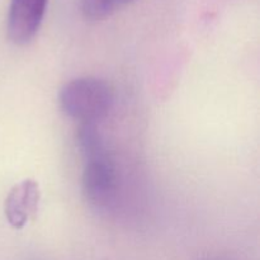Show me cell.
Here are the masks:
<instances>
[{
  "label": "cell",
  "mask_w": 260,
  "mask_h": 260,
  "mask_svg": "<svg viewBox=\"0 0 260 260\" xmlns=\"http://www.w3.org/2000/svg\"><path fill=\"white\" fill-rule=\"evenodd\" d=\"M113 103L112 86L94 76L73 79L60 91L61 109L79 124H98L108 116Z\"/></svg>",
  "instance_id": "6da1fadb"
},
{
  "label": "cell",
  "mask_w": 260,
  "mask_h": 260,
  "mask_svg": "<svg viewBox=\"0 0 260 260\" xmlns=\"http://www.w3.org/2000/svg\"><path fill=\"white\" fill-rule=\"evenodd\" d=\"M81 189L86 202L99 211L114 207L118 197V172L108 147L83 157Z\"/></svg>",
  "instance_id": "7a4b0ae2"
},
{
  "label": "cell",
  "mask_w": 260,
  "mask_h": 260,
  "mask_svg": "<svg viewBox=\"0 0 260 260\" xmlns=\"http://www.w3.org/2000/svg\"><path fill=\"white\" fill-rule=\"evenodd\" d=\"M48 0H12L8 12L7 29L15 45L30 42L45 17Z\"/></svg>",
  "instance_id": "3957f363"
},
{
  "label": "cell",
  "mask_w": 260,
  "mask_h": 260,
  "mask_svg": "<svg viewBox=\"0 0 260 260\" xmlns=\"http://www.w3.org/2000/svg\"><path fill=\"white\" fill-rule=\"evenodd\" d=\"M40 203L37 182L25 179L12 188L5 198L4 212L8 222L14 229H23L36 216Z\"/></svg>",
  "instance_id": "277c9868"
},
{
  "label": "cell",
  "mask_w": 260,
  "mask_h": 260,
  "mask_svg": "<svg viewBox=\"0 0 260 260\" xmlns=\"http://www.w3.org/2000/svg\"><path fill=\"white\" fill-rule=\"evenodd\" d=\"M134 2L135 0H80V9L86 19L102 20Z\"/></svg>",
  "instance_id": "5b68a950"
},
{
  "label": "cell",
  "mask_w": 260,
  "mask_h": 260,
  "mask_svg": "<svg viewBox=\"0 0 260 260\" xmlns=\"http://www.w3.org/2000/svg\"><path fill=\"white\" fill-rule=\"evenodd\" d=\"M207 260H233V259H229V258H210Z\"/></svg>",
  "instance_id": "8992f818"
}]
</instances>
